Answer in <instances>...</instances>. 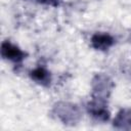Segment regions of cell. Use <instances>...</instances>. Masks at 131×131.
<instances>
[{"label": "cell", "mask_w": 131, "mask_h": 131, "mask_svg": "<svg viewBox=\"0 0 131 131\" xmlns=\"http://www.w3.org/2000/svg\"><path fill=\"white\" fill-rule=\"evenodd\" d=\"M52 114L67 126L77 125L82 118L80 107L77 104L69 101H58L54 103Z\"/></svg>", "instance_id": "cell-1"}, {"label": "cell", "mask_w": 131, "mask_h": 131, "mask_svg": "<svg viewBox=\"0 0 131 131\" xmlns=\"http://www.w3.org/2000/svg\"><path fill=\"white\" fill-rule=\"evenodd\" d=\"M88 113L97 121L105 122L110 119V112L106 106L105 101H100L96 99H91L90 102L87 104Z\"/></svg>", "instance_id": "cell-4"}, {"label": "cell", "mask_w": 131, "mask_h": 131, "mask_svg": "<svg viewBox=\"0 0 131 131\" xmlns=\"http://www.w3.org/2000/svg\"><path fill=\"white\" fill-rule=\"evenodd\" d=\"M36 1L39 2V3L45 4V5H49V6H54V7H56V6L60 5V3H61L62 0H36Z\"/></svg>", "instance_id": "cell-8"}, {"label": "cell", "mask_w": 131, "mask_h": 131, "mask_svg": "<svg viewBox=\"0 0 131 131\" xmlns=\"http://www.w3.org/2000/svg\"><path fill=\"white\" fill-rule=\"evenodd\" d=\"M30 77L36 83L42 86H49L51 82L50 73L43 67H37L30 72Z\"/></svg>", "instance_id": "cell-7"}, {"label": "cell", "mask_w": 131, "mask_h": 131, "mask_svg": "<svg viewBox=\"0 0 131 131\" xmlns=\"http://www.w3.org/2000/svg\"><path fill=\"white\" fill-rule=\"evenodd\" d=\"M113 126L120 130H131V108L120 110L113 121Z\"/></svg>", "instance_id": "cell-6"}, {"label": "cell", "mask_w": 131, "mask_h": 131, "mask_svg": "<svg viewBox=\"0 0 131 131\" xmlns=\"http://www.w3.org/2000/svg\"><path fill=\"white\" fill-rule=\"evenodd\" d=\"M114 88L115 84L110 76L103 73L96 74L91 81V97L92 99L106 102Z\"/></svg>", "instance_id": "cell-2"}, {"label": "cell", "mask_w": 131, "mask_h": 131, "mask_svg": "<svg viewBox=\"0 0 131 131\" xmlns=\"http://www.w3.org/2000/svg\"><path fill=\"white\" fill-rule=\"evenodd\" d=\"M114 43V37L107 33H95L91 37V46L96 50L105 51L110 49Z\"/></svg>", "instance_id": "cell-5"}, {"label": "cell", "mask_w": 131, "mask_h": 131, "mask_svg": "<svg viewBox=\"0 0 131 131\" xmlns=\"http://www.w3.org/2000/svg\"><path fill=\"white\" fill-rule=\"evenodd\" d=\"M1 55L6 60L18 63L26 58L27 53L10 41H3L1 44Z\"/></svg>", "instance_id": "cell-3"}]
</instances>
